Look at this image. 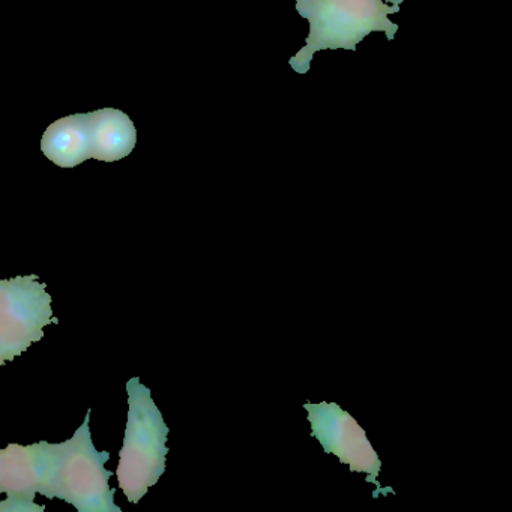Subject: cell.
Returning a JSON list of instances; mask_svg holds the SVG:
<instances>
[{
    "label": "cell",
    "mask_w": 512,
    "mask_h": 512,
    "mask_svg": "<svg viewBox=\"0 0 512 512\" xmlns=\"http://www.w3.org/2000/svg\"><path fill=\"white\" fill-rule=\"evenodd\" d=\"M299 16L310 22L307 44L289 64L298 74H307L313 56L320 50H350L371 32H385L386 40L392 41L398 25L389 20L391 14L400 11L404 0H295Z\"/></svg>",
    "instance_id": "6da1fadb"
},
{
    "label": "cell",
    "mask_w": 512,
    "mask_h": 512,
    "mask_svg": "<svg viewBox=\"0 0 512 512\" xmlns=\"http://www.w3.org/2000/svg\"><path fill=\"white\" fill-rule=\"evenodd\" d=\"M91 410L71 439L52 443V469L43 496L65 500L79 512H122L110 487L112 470L104 464L110 452L97 451L89 430Z\"/></svg>",
    "instance_id": "7a4b0ae2"
},
{
    "label": "cell",
    "mask_w": 512,
    "mask_h": 512,
    "mask_svg": "<svg viewBox=\"0 0 512 512\" xmlns=\"http://www.w3.org/2000/svg\"><path fill=\"white\" fill-rule=\"evenodd\" d=\"M127 392L130 409L116 475L128 502L136 505L166 470L169 428L152 400L151 389L139 377L128 380Z\"/></svg>",
    "instance_id": "3957f363"
},
{
    "label": "cell",
    "mask_w": 512,
    "mask_h": 512,
    "mask_svg": "<svg viewBox=\"0 0 512 512\" xmlns=\"http://www.w3.org/2000/svg\"><path fill=\"white\" fill-rule=\"evenodd\" d=\"M38 275L0 280V367L43 340L53 316L52 296Z\"/></svg>",
    "instance_id": "277c9868"
},
{
    "label": "cell",
    "mask_w": 512,
    "mask_h": 512,
    "mask_svg": "<svg viewBox=\"0 0 512 512\" xmlns=\"http://www.w3.org/2000/svg\"><path fill=\"white\" fill-rule=\"evenodd\" d=\"M305 409L308 410L313 436L319 439L325 451L340 457L350 469L367 473L370 481L376 482L380 472L379 457L352 416L334 403H308Z\"/></svg>",
    "instance_id": "5b68a950"
},
{
    "label": "cell",
    "mask_w": 512,
    "mask_h": 512,
    "mask_svg": "<svg viewBox=\"0 0 512 512\" xmlns=\"http://www.w3.org/2000/svg\"><path fill=\"white\" fill-rule=\"evenodd\" d=\"M52 469V443L23 446L10 443L0 449V493L10 499L35 502L43 494Z\"/></svg>",
    "instance_id": "8992f818"
},
{
    "label": "cell",
    "mask_w": 512,
    "mask_h": 512,
    "mask_svg": "<svg viewBox=\"0 0 512 512\" xmlns=\"http://www.w3.org/2000/svg\"><path fill=\"white\" fill-rule=\"evenodd\" d=\"M91 158L104 163L127 158L136 148L137 130L127 113L101 109L88 113Z\"/></svg>",
    "instance_id": "52a82bcc"
},
{
    "label": "cell",
    "mask_w": 512,
    "mask_h": 512,
    "mask_svg": "<svg viewBox=\"0 0 512 512\" xmlns=\"http://www.w3.org/2000/svg\"><path fill=\"white\" fill-rule=\"evenodd\" d=\"M41 151L62 169H73L91 160L88 113L53 122L41 139Z\"/></svg>",
    "instance_id": "ba28073f"
},
{
    "label": "cell",
    "mask_w": 512,
    "mask_h": 512,
    "mask_svg": "<svg viewBox=\"0 0 512 512\" xmlns=\"http://www.w3.org/2000/svg\"><path fill=\"white\" fill-rule=\"evenodd\" d=\"M46 506L22 499H10L0 502V512H44Z\"/></svg>",
    "instance_id": "9c48e42d"
}]
</instances>
